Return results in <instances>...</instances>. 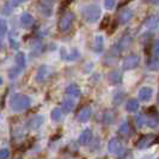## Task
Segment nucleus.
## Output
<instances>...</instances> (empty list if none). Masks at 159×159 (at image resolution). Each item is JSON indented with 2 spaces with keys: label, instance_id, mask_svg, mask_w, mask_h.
Listing matches in <instances>:
<instances>
[{
  "label": "nucleus",
  "instance_id": "nucleus-26",
  "mask_svg": "<svg viewBox=\"0 0 159 159\" xmlns=\"http://www.w3.org/2000/svg\"><path fill=\"white\" fill-rule=\"evenodd\" d=\"M126 109H127L128 112H136L138 109H139V102L136 101L135 98L129 99L127 104H126Z\"/></svg>",
  "mask_w": 159,
  "mask_h": 159
},
{
  "label": "nucleus",
  "instance_id": "nucleus-21",
  "mask_svg": "<svg viewBox=\"0 0 159 159\" xmlns=\"http://www.w3.org/2000/svg\"><path fill=\"white\" fill-rule=\"evenodd\" d=\"M74 107H75V103H74V98H66L62 101V105H61V109H62V111L66 112V114H68V112H71L73 109H74Z\"/></svg>",
  "mask_w": 159,
  "mask_h": 159
},
{
  "label": "nucleus",
  "instance_id": "nucleus-29",
  "mask_svg": "<svg viewBox=\"0 0 159 159\" xmlns=\"http://www.w3.org/2000/svg\"><path fill=\"white\" fill-rule=\"evenodd\" d=\"M62 109H60V108H55V109H53V111H52V119L54 120V121H60L61 117H62Z\"/></svg>",
  "mask_w": 159,
  "mask_h": 159
},
{
  "label": "nucleus",
  "instance_id": "nucleus-14",
  "mask_svg": "<svg viewBox=\"0 0 159 159\" xmlns=\"http://www.w3.org/2000/svg\"><path fill=\"white\" fill-rule=\"evenodd\" d=\"M115 119H116V114H115L114 110H110V109L105 110L103 112V115H102V122L105 126H109V125L114 123Z\"/></svg>",
  "mask_w": 159,
  "mask_h": 159
},
{
  "label": "nucleus",
  "instance_id": "nucleus-37",
  "mask_svg": "<svg viewBox=\"0 0 159 159\" xmlns=\"http://www.w3.org/2000/svg\"><path fill=\"white\" fill-rule=\"evenodd\" d=\"M151 2H153V4H157V2H159V0H150Z\"/></svg>",
  "mask_w": 159,
  "mask_h": 159
},
{
  "label": "nucleus",
  "instance_id": "nucleus-25",
  "mask_svg": "<svg viewBox=\"0 0 159 159\" xmlns=\"http://www.w3.org/2000/svg\"><path fill=\"white\" fill-rule=\"evenodd\" d=\"M108 79H109V81H110V84H112V85H117V84H120V83L122 81V74H121L119 71H114L109 74Z\"/></svg>",
  "mask_w": 159,
  "mask_h": 159
},
{
  "label": "nucleus",
  "instance_id": "nucleus-13",
  "mask_svg": "<svg viewBox=\"0 0 159 159\" xmlns=\"http://www.w3.org/2000/svg\"><path fill=\"white\" fill-rule=\"evenodd\" d=\"M66 95L68 97H72V98H79L80 95H81V91H80V88L77 85V84H71L68 85L66 90H65Z\"/></svg>",
  "mask_w": 159,
  "mask_h": 159
},
{
  "label": "nucleus",
  "instance_id": "nucleus-7",
  "mask_svg": "<svg viewBox=\"0 0 159 159\" xmlns=\"http://www.w3.org/2000/svg\"><path fill=\"white\" fill-rule=\"evenodd\" d=\"M54 0H41L39 4V10L44 17H50L53 13Z\"/></svg>",
  "mask_w": 159,
  "mask_h": 159
},
{
  "label": "nucleus",
  "instance_id": "nucleus-23",
  "mask_svg": "<svg viewBox=\"0 0 159 159\" xmlns=\"http://www.w3.org/2000/svg\"><path fill=\"white\" fill-rule=\"evenodd\" d=\"M104 49V39L98 35L95 37V41H93V50L96 53H102Z\"/></svg>",
  "mask_w": 159,
  "mask_h": 159
},
{
  "label": "nucleus",
  "instance_id": "nucleus-27",
  "mask_svg": "<svg viewBox=\"0 0 159 159\" xmlns=\"http://www.w3.org/2000/svg\"><path fill=\"white\" fill-rule=\"evenodd\" d=\"M25 64H26L25 54H24V53H22V52L17 53V55H16V65L20 66L22 68H24V67H25Z\"/></svg>",
  "mask_w": 159,
  "mask_h": 159
},
{
  "label": "nucleus",
  "instance_id": "nucleus-6",
  "mask_svg": "<svg viewBox=\"0 0 159 159\" xmlns=\"http://www.w3.org/2000/svg\"><path fill=\"white\" fill-rule=\"evenodd\" d=\"M50 75H52V68L43 65V66H41L40 68L37 70V73H36V81L43 84V83H46V81L50 78Z\"/></svg>",
  "mask_w": 159,
  "mask_h": 159
},
{
  "label": "nucleus",
  "instance_id": "nucleus-17",
  "mask_svg": "<svg viewBox=\"0 0 159 159\" xmlns=\"http://www.w3.org/2000/svg\"><path fill=\"white\" fill-rule=\"evenodd\" d=\"M146 119H147V126L148 127H157V125H158V115L156 112V109L151 108V112H148L146 115Z\"/></svg>",
  "mask_w": 159,
  "mask_h": 159
},
{
  "label": "nucleus",
  "instance_id": "nucleus-5",
  "mask_svg": "<svg viewBox=\"0 0 159 159\" xmlns=\"http://www.w3.org/2000/svg\"><path fill=\"white\" fill-rule=\"evenodd\" d=\"M139 62H140V57L136 54H130L125 57L123 60V64H122V67L125 71H130V70H134L139 66Z\"/></svg>",
  "mask_w": 159,
  "mask_h": 159
},
{
  "label": "nucleus",
  "instance_id": "nucleus-32",
  "mask_svg": "<svg viewBox=\"0 0 159 159\" xmlns=\"http://www.w3.org/2000/svg\"><path fill=\"white\" fill-rule=\"evenodd\" d=\"M136 123L139 127H143V126H147V119H146V115H139L136 117Z\"/></svg>",
  "mask_w": 159,
  "mask_h": 159
},
{
  "label": "nucleus",
  "instance_id": "nucleus-24",
  "mask_svg": "<svg viewBox=\"0 0 159 159\" xmlns=\"http://www.w3.org/2000/svg\"><path fill=\"white\" fill-rule=\"evenodd\" d=\"M147 67L151 71H158L159 70V57L158 55H152L147 60Z\"/></svg>",
  "mask_w": 159,
  "mask_h": 159
},
{
  "label": "nucleus",
  "instance_id": "nucleus-19",
  "mask_svg": "<svg viewBox=\"0 0 159 159\" xmlns=\"http://www.w3.org/2000/svg\"><path fill=\"white\" fill-rule=\"evenodd\" d=\"M152 95H153V90H152L151 88H148V86H143V88H141L140 91H139V98H140L141 101H143V102L150 101Z\"/></svg>",
  "mask_w": 159,
  "mask_h": 159
},
{
  "label": "nucleus",
  "instance_id": "nucleus-31",
  "mask_svg": "<svg viewBox=\"0 0 159 159\" xmlns=\"http://www.w3.org/2000/svg\"><path fill=\"white\" fill-rule=\"evenodd\" d=\"M123 99H125V93L122 91H119L117 93H115V96H114V103L116 104V105L122 103Z\"/></svg>",
  "mask_w": 159,
  "mask_h": 159
},
{
  "label": "nucleus",
  "instance_id": "nucleus-33",
  "mask_svg": "<svg viewBox=\"0 0 159 159\" xmlns=\"http://www.w3.org/2000/svg\"><path fill=\"white\" fill-rule=\"evenodd\" d=\"M0 26H1V32H0V35H1V39H4L5 36H6V32H7V24H6V20L2 18L1 19V22H0Z\"/></svg>",
  "mask_w": 159,
  "mask_h": 159
},
{
  "label": "nucleus",
  "instance_id": "nucleus-36",
  "mask_svg": "<svg viewBox=\"0 0 159 159\" xmlns=\"http://www.w3.org/2000/svg\"><path fill=\"white\" fill-rule=\"evenodd\" d=\"M10 157V151L7 148H2L0 151V159H7Z\"/></svg>",
  "mask_w": 159,
  "mask_h": 159
},
{
  "label": "nucleus",
  "instance_id": "nucleus-22",
  "mask_svg": "<svg viewBox=\"0 0 159 159\" xmlns=\"http://www.w3.org/2000/svg\"><path fill=\"white\" fill-rule=\"evenodd\" d=\"M20 23L25 28H29V26H31L32 24L35 23V19H34V17L30 13L24 12L23 15H22V17H20Z\"/></svg>",
  "mask_w": 159,
  "mask_h": 159
},
{
  "label": "nucleus",
  "instance_id": "nucleus-38",
  "mask_svg": "<svg viewBox=\"0 0 159 159\" xmlns=\"http://www.w3.org/2000/svg\"><path fill=\"white\" fill-rule=\"evenodd\" d=\"M158 102H159V97H158Z\"/></svg>",
  "mask_w": 159,
  "mask_h": 159
},
{
  "label": "nucleus",
  "instance_id": "nucleus-2",
  "mask_svg": "<svg viewBox=\"0 0 159 159\" xmlns=\"http://www.w3.org/2000/svg\"><path fill=\"white\" fill-rule=\"evenodd\" d=\"M81 15L88 23H96L101 18V8L97 5H89L83 8Z\"/></svg>",
  "mask_w": 159,
  "mask_h": 159
},
{
  "label": "nucleus",
  "instance_id": "nucleus-10",
  "mask_svg": "<svg viewBox=\"0 0 159 159\" xmlns=\"http://www.w3.org/2000/svg\"><path fill=\"white\" fill-rule=\"evenodd\" d=\"M154 135H152V134H147V135H143L141 136L140 139H139V141H138V148H147V147H150L152 143H154Z\"/></svg>",
  "mask_w": 159,
  "mask_h": 159
},
{
  "label": "nucleus",
  "instance_id": "nucleus-34",
  "mask_svg": "<svg viewBox=\"0 0 159 159\" xmlns=\"http://www.w3.org/2000/svg\"><path fill=\"white\" fill-rule=\"evenodd\" d=\"M115 2H116V0H104V6L107 10H112L115 6Z\"/></svg>",
  "mask_w": 159,
  "mask_h": 159
},
{
  "label": "nucleus",
  "instance_id": "nucleus-3",
  "mask_svg": "<svg viewBox=\"0 0 159 159\" xmlns=\"http://www.w3.org/2000/svg\"><path fill=\"white\" fill-rule=\"evenodd\" d=\"M122 50L120 49L119 44H115V46H112L110 49H109V52H108V54L105 55L104 57V65H108V66H110V65H114L116 61H117V59H119L120 56V53H121Z\"/></svg>",
  "mask_w": 159,
  "mask_h": 159
},
{
  "label": "nucleus",
  "instance_id": "nucleus-4",
  "mask_svg": "<svg viewBox=\"0 0 159 159\" xmlns=\"http://www.w3.org/2000/svg\"><path fill=\"white\" fill-rule=\"evenodd\" d=\"M74 20V13L73 12H66L64 16H61L59 20V30L60 31H67L71 28L72 23Z\"/></svg>",
  "mask_w": 159,
  "mask_h": 159
},
{
  "label": "nucleus",
  "instance_id": "nucleus-35",
  "mask_svg": "<svg viewBox=\"0 0 159 159\" xmlns=\"http://www.w3.org/2000/svg\"><path fill=\"white\" fill-rule=\"evenodd\" d=\"M152 54L153 55H159V40L154 42V44L152 46Z\"/></svg>",
  "mask_w": 159,
  "mask_h": 159
},
{
  "label": "nucleus",
  "instance_id": "nucleus-15",
  "mask_svg": "<svg viewBox=\"0 0 159 159\" xmlns=\"http://www.w3.org/2000/svg\"><path fill=\"white\" fill-rule=\"evenodd\" d=\"M132 42H133V37H132V35H129V34H126V35H123L120 41L117 42V44H119V47L121 50H126L128 48L130 47V44H132Z\"/></svg>",
  "mask_w": 159,
  "mask_h": 159
},
{
  "label": "nucleus",
  "instance_id": "nucleus-30",
  "mask_svg": "<svg viewBox=\"0 0 159 159\" xmlns=\"http://www.w3.org/2000/svg\"><path fill=\"white\" fill-rule=\"evenodd\" d=\"M42 53V43L41 42H35L32 44V54L34 55H40Z\"/></svg>",
  "mask_w": 159,
  "mask_h": 159
},
{
  "label": "nucleus",
  "instance_id": "nucleus-28",
  "mask_svg": "<svg viewBox=\"0 0 159 159\" xmlns=\"http://www.w3.org/2000/svg\"><path fill=\"white\" fill-rule=\"evenodd\" d=\"M79 56V53H78V50L77 49H73L71 53H67V55L66 54H62V59H65V60H75L77 57Z\"/></svg>",
  "mask_w": 159,
  "mask_h": 159
},
{
  "label": "nucleus",
  "instance_id": "nucleus-18",
  "mask_svg": "<svg viewBox=\"0 0 159 159\" xmlns=\"http://www.w3.org/2000/svg\"><path fill=\"white\" fill-rule=\"evenodd\" d=\"M132 134V129H130V126L128 122H123L119 128V135L122 138V139H128Z\"/></svg>",
  "mask_w": 159,
  "mask_h": 159
},
{
  "label": "nucleus",
  "instance_id": "nucleus-11",
  "mask_svg": "<svg viewBox=\"0 0 159 159\" xmlns=\"http://www.w3.org/2000/svg\"><path fill=\"white\" fill-rule=\"evenodd\" d=\"M134 16V13H133V11L130 10V8H123L121 12H120L119 15V23L120 24H127L132 18Z\"/></svg>",
  "mask_w": 159,
  "mask_h": 159
},
{
  "label": "nucleus",
  "instance_id": "nucleus-16",
  "mask_svg": "<svg viewBox=\"0 0 159 159\" xmlns=\"http://www.w3.org/2000/svg\"><path fill=\"white\" fill-rule=\"evenodd\" d=\"M91 140H92V130L86 128V129L80 134L78 141H79V143L81 146H86V145H89V143H91Z\"/></svg>",
  "mask_w": 159,
  "mask_h": 159
},
{
  "label": "nucleus",
  "instance_id": "nucleus-1",
  "mask_svg": "<svg viewBox=\"0 0 159 159\" xmlns=\"http://www.w3.org/2000/svg\"><path fill=\"white\" fill-rule=\"evenodd\" d=\"M31 104V101L28 96L22 95V93H17L15 95L11 101H10V108L13 110L15 112H22L25 111L26 109H29Z\"/></svg>",
  "mask_w": 159,
  "mask_h": 159
},
{
  "label": "nucleus",
  "instance_id": "nucleus-20",
  "mask_svg": "<svg viewBox=\"0 0 159 159\" xmlns=\"http://www.w3.org/2000/svg\"><path fill=\"white\" fill-rule=\"evenodd\" d=\"M143 25H145L147 29H150V30H154V29L158 28L159 18L157 16H150L145 22H143Z\"/></svg>",
  "mask_w": 159,
  "mask_h": 159
},
{
  "label": "nucleus",
  "instance_id": "nucleus-12",
  "mask_svg": "<svg viewBox=\"0 0 159 159\" xmlns=\"http://www.w3.org/2000/svg\"><path fill=\"white\" fill-rule=\"evenodd\" d=\"M91 115H92V109L90 108V107H84V108H81L80 109V111L78 112V121L79 122H88L90 117H91Z\"/></svg>",
  "mask_w": 159,
  "mask_h": 159
},
{
  "label": "nucleus",
  "instance_id": "nucleus-9",
  "mask_svg": "<svg viewBox=\"0 0 159 159\" xmlns=\"http://www.w3.org/2000/svg\"><path fill=\"white\" fill-rule=\"evenodd\" d=\"M43 121H44V117L42 115H36V116H34V117H31L28 121L26 127L30 130H36V129H39L43 125Z\"/></svg>",
  "mask_w": 159,
  "mask_h": 159
},
{
  "label": "nucleus",
  "instance_id": "nucleus-8",
  "mask_svg": "<svg viewBox=\"0 0 159 159\" xmlns=\"http://www.w3.org/2000/svg\"><path fill=\"white\" fill-rule=\"evenodd\" d=\"M108 150L111 154H119V156H122V152L125 151L123 148V145L120 141L117 138H112L111 140L109 141V145H108Z\"/></svg>",
  "mask_w": 159,
  "mask_h": 159
}]
</instances>
